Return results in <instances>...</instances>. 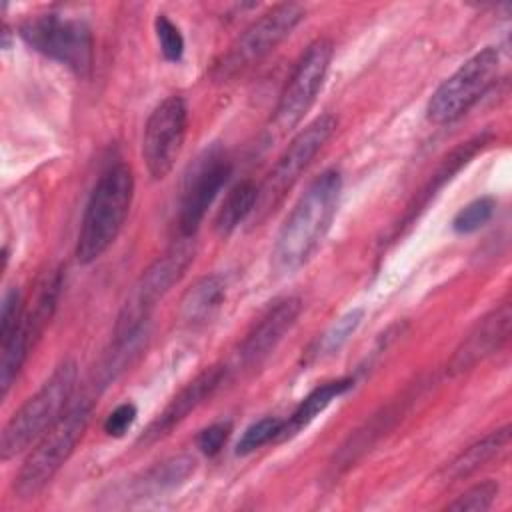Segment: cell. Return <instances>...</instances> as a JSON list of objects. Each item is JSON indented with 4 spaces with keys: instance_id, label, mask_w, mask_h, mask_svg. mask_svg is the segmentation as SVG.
Listing matches in <instances>:
<instances>
[{
    "instance_id": "603a6c76",
    "label": "cell",
    "mask_w": 512,
    "mask_h": 512,
    "mask_svg": "<svg viewBox=\"0 0 512 512\" xmlns=\"http://www.w3.org/2000/svg\"><path fill=\"white\" fill-rule=\"evenodd\" d=\"M364 318V310L362 308H354L350 312H346L344 316H340L316 342V348H314V358H326V356H332L336 354L346 342L348 338L356 332V328L360 326Z\"/></svg>"
},
{
    "instance_id": "7402d4cb",
    "label": "cell",
    "mask_w": 512,
    "mask_h": 512,
    "mask_svg": "<svg viewBox=\"0 0 512 512\" xmlns=\"http://www.w3.org/2000/svg\"><path fill=\"white\" fill-rule=\"evenodd\" d=\"M258 200V188L252 180H242L238 182L228 196L222 202V208L218 210L214 228L220 236L232 234L250 214H254Z\"/></svg>"
},
{
    "instance_id": "ac0fdd59",
    "label": "cell",
    "mask_w": 512,
    "mask_h": 512,
    "mask_svg": "<svg viewBox=\"0 0 512 512\" xmlns=\"http://www.w3.org/2000/svg\"><path fill=\"white\" fill-rule=\"evenodd\" d=\"M510 444V426H502L498 430H492L490 434L482 436L474 444H470L466 450H462L448 466L442 470L446 482H456L462 480L482 466H486L490 460L498 458L500 454L506 452Z\"/></svg>"
},
{
    "instance_id": "52a82bcc",
    "label": "cell",
    "mask_w": 512,
    "mask_h": 512,
    "mask_svg": "<svg viewBox=\"0 0 512 512\" xmlns=\"http://www.w3.org/2000/svg\"><path fill=\"white\" fill-rule=\"evenodd\" d=\"M304 16L306 8L296 2L272 6L230 44L228 52L216 62L212 76L216 80H228L242 74L288 38Z\"/></svg>"
},
{
    "instance_id": "ffe728a7",
    "label": "cell",
    "mask_w": 512,
    "mask_h": 512,
    "mask_svg": "<svg viewBox=\"0 0 512 512\" xmlns=\"http://www.w3.org/2000/svg\"><path fill=\"white\" fill-rule=\"evenodd\" d=\"M354 386V378H338L330 380L318 388H314L292 412L288 420H284V430L280 438H288L302 428H306L316 416H320L338 396L346 394Z\"/></svg>"
},
{
    "instance_id": "4fadbf2b",
    "label": "cell",
    "mask_w": 512,
    "mask_h": 512,
    "mask_svg": "<svg viewBox=\"0 0 512 512\" xmlns=\"http://www.w3.org/2000/svg\"><path fill=\"white\" fill-rule=\"evenodd\" d=\"M188 108L184 98H164L148 116L142 136V158L154 180L166 178L184 146Z\"/></svg>"
},
{
    "instance_id": "7a4b0ae2",
    "label": "cell",
    "mask_w": 512,
    "mask_h": 512,
    "mask_svg": "<svg viewBox=\"0 0 512 512\" xmlns=\"http://www.w3.org/2000/svg\"><path fill=\"white\" fill-rule=\"evenodd\" d=\"M134 196L132 168L124 162L108 166L86 204L76 240V258L82 264L98 260L120 234Z\"/></svg>"
},
{
    "instance_id": "d4e9b609",
    "label": "cell",
    "mask_w": 512,
    "mask_h": 512,
    "mask_svg": "<svg viewBox=\"0 0 512 512\" xmlns=\"http://www.w3.org/2000/svg\"><path fill=\"white\" fill-rule=\"evenodd\" d=\"M494 208H496V202L490 196H482V198L468 202L464 208L458 210V214L452 220L454 232L472 234V232L480 230L492 218Z\"/></svg>"
},
{
    "instance_id": "ba28073f",
    "label": "cell",
    "mask_w": 512,
    "mask_h": 512,
    "mask_svg": "<svg viewBox=\"0 0 512 512\" xmlns=\"http://www.w3.org/2000/svg\"><path fill=\"white\" fill-rule=\"evenodd\" d=\"M338 126L336 116L322 114L314 122H310L304 130H300L272 170L266 174L262 186L258 188V200L254 208L256 222L264 220L276 206L282 202L286 192L296 184L300 174L310 166L312 158L324 148Z\"/></svg>"
},
{
    "instance_id": "9a60e30c",
    "label": "cell",
    "mask_w": 512,
    "mask_h": 512,
    "mask_svg": "<svg viewBox=\"0 0 512 512\" xmlns=\"http://www.w3.org/2000/svg\"><path fill=\"white\" fill-rule=\"evenodd\" d=\"M510 326H512V308H510V302H502L496 308H492L488 314H484L462 338L460 346L454 350L450 358L448 372L462 374L474 368L478 362L492 356L494 352H498L508 342Z\"/></svg>"
},
{
    "instance_id": "8992f818",
    "label": "cell",
    "mask_w": 512,
    "mask_h": 512,
    "mask_svg": "<svg viewBox=\"0 0 512 512\" xmlns=\"http://www.w3.org/2000/svg\"><path fill=\"white\" fill-rule=\"evenodd\" d=\"M22 40L42 56L86 76L94 60V40L88 24L62 14H36L18 26Z\"/></svg>"
},
{
    "instance_id": "7c38bea8",
    "label": "cell",
    "mask_w": 512,
    "mask_h": 512,
    "mask_svg": "<svg viewBox=\"0 0 512 512\" xmlns=\"http://www.w3.org/2000/svg\"><path fill=\"white\" fill-rule=\"evenodd\" d=\"M230 174L232 164L220 148L204 150L190 164L182 182L178 204V228L182 236H194L206 210L210 208L222 186L228 182Z\"/></svg>"
},
{
    "instance_id": "d6986e66",
    "label": "cell",
    "mask_w": 512,
    "mask_h": 512,
    "mask_svg": "<svg viewBox=\"0 0 512 512\" xmlns=\"http://www.w3.org/2000/svg\"><path fill=\"white\" fill-rule=\"evenodd\" d=\"M226 298V280L220 274H210L194 282L180 302V320L188 326L208 322Z\"/></svg>"
},
{
    "instance_id": "f1b7e54d",
    "label": "cell",
    "mask_w": 512,
    "mask_h": 512,
    "mask_svg": "<svg viewBox=\"0 0 512 512\" xmlns=\"http://www.w3.org/2000/svg\"><path fill=\"white\" fill-rule=\"evenodd\" d=\"M230 432H232V422H228V420H226V422H214V424L206 426V428L198 434L196 444H198V448H200L202 454H206V456H216V454L224 448L226 440L230 438Z\"/></svg>"
},
{
    "instance_id": "5b68a950",
    "label": "cell",
    "mask_w": 512,
    "mask_h": 512,
    "mask_svg": "<svg viewBox=\"0 0 512 512\" xmlns=\"http://www.w3.org/2000/svg\"><path fill=\"white\" fill-rule=\"evenodd\" d=\"M192 260H194V242L192 238L182 236L142 272V276L134 284L128 300L120 310V316L114 328V340L126 338L146 326L150 310L182 278V274L192 264Z\"/></svg>"
},
{
    "instance_id": "2e32d148",
    "label": "cell",
    "mask_w": 512,
    "mask_h": 512,
    "mask_svg": "<svg viewBox=\"0 0 512 512\" xmlns=\"http://www.w3.org/2000/svg\"><path fill=\"white\" fill-rule=\"evenodd\" d=\"M230 368L226 366H210L200 372L194 380H190L162 410V414L150 424L140 442H154L166 436L174 426H178L190 412H194L202 402H206L228 378Z\"/></svg>"
},
{
    "instance_id": "f546056e",
    "label": "cell",
    "mask_w": 512,
    "mask_h": 512,
    "mask_svg": "<svg viewBox=\"0 0 512 512\" xmlns=\"http://www.w3.org/2000/svg\"><path fill=\"white\" fill-rule=\"evenodd\" d=\"M138 416V410L132 402H124L120 406H116L104 420V432L108 436H114V438H120L128 432V428L134 424Z\"/></svg>"
},
{
    "instance_id": "5bb4252c",
    "label": "cell",
    "mask_w": 512,
    "mask_h": 512,
    "mask_svg": "<svg viewBox=\"0 0 512 512\" xmlns=\"http://www.w3.org/2000/svg\"><path fill=\"white\" fill-rule=\"evenodd\" d=\"M300 310L302 302L296 296H286L270 304L240 342L236 352V366L242 370L258 368L294 326Z\"/></svg>"
},
{
    "instance_id": "83f0119b",
    "label": "cell",
    "mask_w": 512,
    "mask_h": 512,
    "mask_svg": "<svg viewBox=\"0 0 512 512\" xmlns=\"http://www.w3.org/2000/svg\"><path fill=\"white\" fill-rule=\"evenodd\" d=\"M24 314V302L18 288H10L2 298V310H0V340L6 338L22 320Z\"/></svg>"
},
{
    "instance_id": "44dd1931",
    "label": "cell",
    "mask_w": 512,
    "mask_h": 512,
    "mask_svg": "<svg viewBox=\"0 0 512 512\" xmlns=\"http://www.w3.org/2000/svg\"><path fill=\"white\" fill-rule=\"evenodd\" d=\"M194 470H196V460L192 456H186V454L172 456L168 460L158 462L150 470H146L134 482V490L138 496L166 492V490H172V488L180 486L182 482H186Z\"/></svg>"
},
{
    "instance_id": "484cf974",
    "label": "cell",
    "mask_w": 512,
    "mask_h": 512,
    "mask_svg": "<svg viewBox=\"0 0 512 512\" xmlns=\"http://www.w3.org/2000/svg\"><path fill=\"white\" fill-rule=\"evenodd\" d=\"M498 482L494 480H484L480 484H474L470 486L466 492H462L454 502H450L446 508L448 510H458V512H468V510H474V512H482V510H488L492 506V502L496 500L498 496Z\"/></svg>"
},
{
    "instance_id": "cb8c5ba5",
    "label": "cell",
    "mask_w": 512,
    "mask_h": 512,
    "mask_svg": "<svg viewBox=\"0 0 512 512\" xmlns=\"http://www.w3.org/2000/svg\"><path fill=\"white\" fill-rule=\"evenodd\" d=\"M282 430H284V420L282 418H276V416H266V418H260L256 420L254 424H250L238 444H236V454L238 456H246V454H252L256 452L258 448H262L264 444H268L270 440L274 438H280L282 436Z\"/></svg>"
},
{
    "instance_id": "e0dca14e",
    "label": "cell",
    "mask_w": 512,
    "mask_h": 512,
    "mask_svg": "<svg viewBox=\"0 0 512 512\" xmlns=\"http://www.w3.org/2000/svg\"><path fill=\"white\" fill-rule=\"evenodd\" d=\"M406 396L398 402L388 404L386 408H382L378 414H374L360 430H356L348 442L340 448V452L336 454L334 462H332V470L334 472H342L346 468H350L366 450H370V446L382 438V434H386V430H390L396 420L400 418V414L404 412V404H406Z\"/></svg>"
},
{
    "instance_id": "8fae6325",
    "label": "cell",
    "mask_w": 512,
    "mask_h": 512,
    "mask_svg": "<svg viewBox=\"0 0 512 512\" xmlns=\"http://www.w3.org/2000/svg\"><path fill=\"white\" fill-rule=\"evenodd\" d=\"M62 288V274H52L44 286L40 288L32 308H24L22 320L18 326L2 338L0 346V396L4 398L14 384L16 376L20 374L30 350L34 348L36 340L42 336L44 328L48 326Z\"/></svg>"
},
{
    "instance_id": "3957f363",
    "label": "cell",
    "mask_w": 512,
    "mask_h": 512,
    "mask_svg": "<svg viewBox=\"0 0 512 512\" xmlns=\"http://www.w3.org/2000/svg\"><path fill=\"white\" fill-rule=\"evenodd\" d=\"M76 362L62 360L50 378L8 420L0 436V458L10 460L34 444L68 408L76 388Z\"/></svg>"
},
{
    "instance_id": "30bf717a",
    "label": "cell",
    "mask_w": 512,
    "mask_h": 512,
    "mask_svg": "<svg viewBox=\"0 0 512 512\" xmlns=\"http://www.w3.org/2000/svg\"><path fill=\"white\" fill-rule=\"evenodd\" d=\"M332 54H334L332 40L318 38L300 56L274 108L272 130L276 134L290 132L306 116V112L314 104L324 84V78L332 62Z\"/></svg>"
},
{
    "instance_id": "277c9868",
    "label": "cell",
    "mask_w": 512,
    "mask_h": 512,
    "mask_svg": "<svg viewBox=\"0 0 512 512\" xmlns=\"http://www.w3.org/2000/svg\"><path fill=\"white\" fill-rule=\"evenodd\" d=\"M92 400L82 398L66 408V412L36 440V446L24 460L16 480L14 494L22 500L34 498L56 476L70 458L92 416Z\"/></svg>"
},
{
    "instance_id": "9c48e42d",
    "label": "cell",
    "mask_w": 512,
    "mask_h": 512,
    "mask_svg": "<svg viewBox=\"0 0 512 512\" xmlns=\"http://www.w3.org/2000/svg\"><path fill=\"white\" fill-rule=\"evenodd\" d=\"M500 54L488 46L470 56L430 96L426 118L432 124H450L464 116L496 80Z\"/></svg>"
},
{
    "instance_id": "6da1fadb",
    "label": "cell",
    "mask_w": 512,
    "mask_h": 512,
    "mask_svg": "<svg viewBox=\"0 0 512 512\" xmlns=\"http://www.w3.org/2000/svg\"><path fill=\"white\" fill-rule=\"evenodd\" d=\"M342 174L336 168L316 176L282 222L272 262L278 272H294L304 266L322 244L338 208Z\"/></svg>"
},
{
    "instance_id": "4316f807",
    "label": "cell",
    "mask_w": 512,
    "mask_h": 512,
    "mask_svg": "<svg viewBox=\"0 0 512 512\" xmlns=\"http://www.w3.org/2000/svg\"><path fill=\"white\" fill-rule=\"evenodd\" d=\"M154 30H156V38H158L162 56L168 62H180L182 54H184V36L180 32V28L166 14H156Z\"/></svg>"
}]
</instances>
